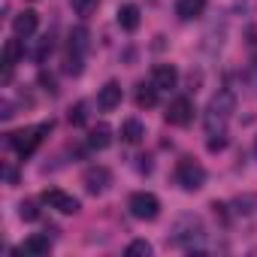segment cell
I'll return each instance as SVG.
<instances>
[{
  "mask_svg": "<svg viewBox=\"0 0 257 257\" xmlns=\"http://www.w3.org/2000/svg\"><path fill=\"white\" fill-rule=\"evenodd\" d=\"M233 112H236V97L230 91H218L206 106V131L209 134H224V127H227Z\"/></svg>",
  "mask_w": 257,
  "mask_h": 257,
  "instance_id": "1",
  "label": "cell"
},
{
  "mask_svg": "<svg viewBox=\"0 0 257 257\" xmlns=\"http://www.w3.org/2000/svg\"><path fill=\"white\" fill-rule=\"evenodd\" d=\"M49 131H52V121L37 124V127H25V131L10 134V146H13V152H16L19 158H28V155L37 152V146L43 143V134H49Z\"/></svg>",
  "mask_w": 257,
  "mask_h": 257,
  "instance_id": "2",
  "label": "cell"
},
{
  "mask_svg": "<svg viewBox=\"0 0 257 257\" xmlns=\"http://www.w3.org/2000/svg\"><path fill=\"white\" fill-rule=\"evenodd\" d=\"M173 245H182V248H191L194 251V242L206 233L203 230V221L197 218V215H182L179 221H176V227H173Z\"/></svg>",
  "mask_w": 257,
  "mask_h": 257,
  "instance_id": "3",
  "label": "cell"
},
{
  "mask_svg": "<svg viewBox=\"0 0 257 257\" xmlns=\"http://www.w3.org/2000/svg\"><path fill=\"white\" fill-rule=\"evenodd\" d=\"M127 209H131V215L140 218V221H155L161 215V200L152 191H137V194H131V200H127Z\"/></svg>",
  "mask_w": 257,
  "mask_h": 257,
  "instance_id": "4",
  "label": "cell"
},
{
  "mask_svg": "<svg viewBox=\"0 0 257 257\" xmlns=\"http://www.w3.org/2000/svg\"><path fill=\"white\" fill-rule=\"evenodd\" d=\"M176 182L185 188V191H200L206 185V170L194 161V158H182L176 164Z\"/></svg>",
  "mask_w": 257,
  "mask_h": 257,
  "instance_id": "5",
  "label": "cell"
},
{
  "mask_svg": "<svg viewBox=\"0 0 257 257\" xmlns=\"http://www.w3.org/2000/svg\"><path fill=\"white\" fill-rule=\"evenodd\" d=\"M43 203H46L49 209L61 212V215H76V212L82 209V203H79L73 194L61 191V188H49V191H43Z\"/></svg>",
  "mask_w": 257,
  "mask_h": 257,
  "instance_id": "6",
  "label": "cell"
},
{
  "mask_svg": "<svg viewBox=\"0 0 257 257\" xmlns=\"http://www.w3.org/2000/svg\"><path fill=\"white\" fill-rule=\"evenodd\" d=\"M164 118H167V124H173V127H185V124L194 121V103H191L188 97H179V100H173V103L167 106Z\"/></svg>",
  "mask_w": 257,
  "mask_h": 257,
  "instance_id": "7",
  "label": "cell"
},
{
  "mask_svg": "<svg viewBox=\"0 0 257 257\" xmlns=\"http://www.w3.org/2000/svg\"><path fill=\"white\" fill-rule=\"evenodd\" d=\"M82 182H85V188H88V194H103L109 185H112V173L106 170V167H88L85 170V176H82Z\"/></svg>",
  "mask_w": 257,
  "mask_h": 257,
  "instance_id": "8",
  "label": "cell"
},
{
  "mask_svg": "<svg viewBox=\"0 0 257 257\" xmlns=\"http://www.w3.org/2000/svg\"><path fill=\"white\" fill-rule=\"evenodd\" d=\"M152 85H155L158 91H173V88L179 85V70H176L173 64H158V67L152 70Z\"/></svg>",
  "mask_w": 257,
  "mask_h": 257,
  "instance_id": "9",
  "label": "cell"
},
{
  "mask_svg": "<svg viewBox=\"0 0 257 257\" xmlns=\"http://www.w3.org/2000/svg\"><path fill=\"white\" fill-rule=\"evenodd\" d=\"M121 85L118 82H106L100 91H97V106L103 109V112H112V109H118L121 106Z\"/></svg>",
  "mask_w": 257,
  "mask_h": 257,
  "instance_id": "10",
  "label": "cell"
},
{
  "mask_svg": "<svg viewBox=\"0 0 257 257\" xmlns=\"http://www.w3.org/2000/svg\"><path fill=\"white\" fill-rule=\"evenodd\" d=\"M22 52H25L22 40H7V46H4V85L13 79V70H16V64H19V58H22Z\"/></svg>",
  "mask_w": 257,
  "mask_h": 257,
  "instance_id": "11",
  "label": "cell"
},
{
  "mask_svg": "<svg viewBox=\"0 0 257 257\" xmlns=\"http://www.w3.org/2000/svg\"><path fill=\"white\" fill-rule=\"evenodd\" d=\"M40 28V16L34 13V10H25V13H19L16 16V22H13V31H16V37H31L34 31Z\"/></svg>",
  "mask_w": 257,
  "mask_h": 257,
  "instance_id": "12",
  "label": "cell"
},
{
  "mask_svg": "<svg viewBox=\"0 0 257 257\" xmlns=\"http://www.w3.org/2000/svg\"><path fill=\"white\" fill-rule=\"evenodd\" d=\"M140 7L137 4H124V7H118V28L121 31H127V34H134L137 28H140Z\"/></svg>",
  "mask_w": 257,
  "mask_h": 257,
  "instance_id": "13",
  "label": "cell"
},
{
  "mask_svg": "<svg viewBox=\"0 0 257 257\" xmlns=\"http://www.w3.org/2000/svg\"><path fill=\"white\" fill-rule=\"evenodd\" d=\"M49 251H52V242H49V236H43V233L28 236L25 245L19 248V254H28V257H40V254H49Z\"/></svg>",
  "mask_w": 257,
  "mask_h": 257,
  "instance_id": "14",
  "label": "cell"
},
{
  "mask_svg": "<svg viewBox=\"0 0 257 257\" xmlns=\"http://www.w3.org/2000/svg\"><path fill=\"white\" fill-rule=\"evenodd\" d=\"M143 137H146V127H143V121H137V118H127V121L121 124V143H127V146H140V143H143Z\"/></svg>",
  "mask_w": 257,
  "mask_h": 257,
  "instance_id": "15",
  "label": "cell"
},
{
  "mask_svg": "<svg viewBox=\"0 0 257 257\" xmlns=\"http://www.w3.org/2000/svg\"><path fill=\"white\" fill-rule=\"evenodd\" d=\"M176 13H179L182 22H194V19H200L206 13V0H179Z\"/></svg>",
  "mask_w": 257,
  "mask_h": 257,
  "instance_id": "16",
  "label": "cell"
},
{
  "mask_svg": "<svg viewBox=\"0 0 257 257\" xmlns=\"http://www.w3.org/2000/svg\"><path fill=\"white\" fill-rule=\"evenodd\" d=\"M109 143H112V127L109 124H97L91 131V137H88V146L94 152H103V149H109Z\"/></svg>",
  "mask_w": 257,
  "mask_h": 257,
  "instance_id": "17",
  "label": "cell"
},
{
  "mask_svg": "<svg viewBox=\"0 0 257 257\" xmlns=\"http://www.w3.org/2000/svg\"><path fill=\"white\" fill-rule=\"evenodd\" d=\"M137 106H140V109L158 106V88H155V85H140V88H137Z\"/></svg>",
  "mask_w": 257,
  "mask_h": 257,
  "instance_id": "18",
  "label": "cell"
},
{
  "mask_svg": "<svg viewBox=\"0 0 257 257\" xmlns=\"http://www.w3.org/2000/svg\"><path fill=\"white\" fill-rule=\"evenodd\" d=\"M88 37H91V34H88V28H76V31L70 34V52L85 55V52H88V46H91V43H88Z\"/></svg>",
  "mask_w": 257,
  "mask_h": 257,
  "instance_id": "19",
  "label": "cell"
},
{
  "mask_svg": "<svg viewBox=\"0 0 257 257\" xmlns=\"http://www.w3.org/2000/svg\"><path fill=\"white\" fill-rule=\"evenodd\" d=\"M70 7L79 19H91L97 13V0H70Z\"/></svg>",
  "mask_w": 257,
  "mask_h": 257,
  "instance_id": "20",
  "label": "cell"
},
{
  "mask_svg": "<svg viewBox=\"0 0 257 257\" xmlns=\"http://www.w3.org/2000/svg\"><path fill=\"white\" fill-rule=\"evenodd\" d=\"M82 58H85V55H76V52H70V49H67V58H64V70H67L70 76H79V73H82Z\"/></svg>",
  "mask_w": 257,
  "mask_h": 257,
  "instance_id": "21",
  "label": "cell"
},
{
  "mask_svg": "<svg viewBox=\"0 0 257 257\" xmlns=\"http://www.w3.org/2000/svg\"><path fill=\"white\" fill-rule=\"evenodd\" d=\"M149 254H152V245L146 239H134L127 245V257H149Z\"/></svg>",
  "mask_w": 257,
  "mask_h": 257,
  "instance_id": "22",
  "label": "cell"
},
{
  "mask_svg": "<svg viewBox=\"0 0 257 257\" xmlns=\"http://www.w3.org/2000/svg\"><path fill=\"white\" fill-rule=\"evenodd\" d=\"M85 121H88V103H76V106H70V124L82 127Z\"/></svg>",
  "mask_w": 257,
  "mask_h": 257,
  "instance_id": "23",
  "label": "cell"
},
{
  "mask_svg": "<svg viewBox=\"0 0 257 257\" xmlns=\"http://www.w3.org/2000/svg\"><path fill=\"white\" fill-rule=\"evenodd\" d=\"M19 215H22V221H37V218H40V209H37L34 200H25V203L19 206Z\"/></svg>",
  "mask_w": 257,
  "mask_h": 257,
  "instance_id": "24",
  "label": "cell"
},
{
  "mask_svg": "<svg viewBox=\"0 0 257 257\" xmlns=\"http://www.w3.org/2000/svg\"><path fill=\"white\" fill-rule=\"evenodd\" d=\"M206 149H209L212 155H215V152H224V149H227V137H224V134H209Z\"/></svg>",
  "mask_w": 257,
  "mask_h": 257,
  "instance_id": "25",
  "label": "cell"
},
{
  "mask_svg": "<svg viewBox=\"0 0 257 257\" xmlns=\"http://www.w3.org/2000/svg\"><path fill=\"white\" fill-rule=\"evenodd\" d=\"M49 52H52V37H43V40H40V49H37V52H34V58H37V61H40V64H43V61H46V55H49Z\"/></svg>",
  "mask_w": 257,
  "mask_h": 257,
  "instance_id": "26",
  "label": "cell"
},
{
  "mask_svg": "<svg viewBox=\"0 0 257 257\" xmlns=\"http://www.w3.org/2000/svg\"><path fill=\"white\" fill-rule=\"evenodd\" d=\"M7 182H10V185H16V182H19V173H16L13 167H7Z\"/></svg>",
  "mask_w": 257,
  "mask_h": 257,
  "instance_id": "27",
  "label": "cell"
},
{
  "mask_svg": "<svg viewBox=\"0 0 257 257\" xmlns=\"http://www.w3.org/2000/svg\"><path fill=\"white\" fill-rule=\"evenodd\" d=\"M40 82H43V85H49V91L55 94V79H52V76H40Z\"/></svg>",
  "mask_w": 257,
  "mask_h": 257,
  "instance_id": "28",
  "label": "cell"
},
{
  "mask_svg": "<svg viewBox=\"0 0 257 257\" xmlns=\"http://www.w3.org/2000/svg\"><path fill=\"white\" fill-rule=\"evenodd\" d=\"M254 158H257V140H254Z\"/></svg>",
  "mask_w": 257,
  "mask_h": 257,
  "instance_id": "29",
  "label": "cell"
}]
</instances>
